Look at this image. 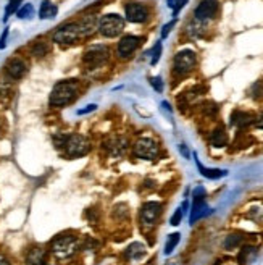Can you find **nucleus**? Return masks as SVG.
<instances>
[{"label": "nucleus", "mask_w": 263, "mask_h": 265, "mask_svg": "<svg viewBox=\"0 0 263 265\" xmlns=\"http://www.w3.org/2000/svg\"><path fill=\"white\" fill-rule=\"evenodd\" d=\"M79 92V84L75 79H66V81H60L53 86L52 94H50V106L53 107H63L68 106L76 99Z\"/></svg>", "instance_id": "f257e3e1"}, {"label": "nucleus", "mask_w": 263, "mask_h": 265, "mask_svg": "<svg viewBox=\"0 0 263 265\" xmlns=\"http://www.w3.org/2000/svg\"><path fill=\"white\" fill-rule=\"evenodd\" d=\"M195 65H197V55H195L194 51H189V49H184L176 53L175 61H173V68H175V75L178 76H186L187 73H191Z\"/></svg>", "instance_id": "f03ea898"}, {"label": "nucleus", "mask_w": 263, "mask_h": 265, "mask_svg": "<svg viewBox=\"0 0 263 265\" xmlns=\"http://www.w3.org/2000/svg\"><path fill=\"white\" fill-rule=\"evenodd\" d=\"M63 149L66 152V156L71 159L83 157L90 151V143L83 134H68V139H66Z\"/></svg>", "instance_id": "7ed1b4c3"}, {"label": "nucleus", "mask_w": 263, "mask_h": 265, "mask_svg": "<svg viewBox=\"0 0 263 265\" xmlns=\"http://www.w3.org/2000/svg\"><path fill=\"white\" fill-rule=\"evenodd\" d=\"M134 156L144 160H155L160 156V147L152 138H139L132 144Z\"/></svg>", "instance_id": "20e7f679"}, {"label": "nucleus", "mask_w": 263, "mask_h": 265, "mask_svg": "<svg viewBox=\"0 0 263 265\" xmlns=\"http://www.w3.org/2000/svg\"><path fill=\"white\" fill-rule=\"evenodd\" d=\"M125 28V20L116 13H108L103 15L99 21V31L105 38H115L118 36Z\"/></svg>", "instance_id": "39448f33"}, {"label": "nucleus", "mask_w": 263, "mask_h": 265, "mask_svg": "<svg viewBox=\"0 0 263 265\" xmlns=\"http://www.w3.org/2000/svg\"><path fill=\"white\" fill-rule=\"evenodd\" d=\"M50 251L53 252V256H57L58 259L70 257L73 252L76 251V238L70 235L57 236L50 244Z\"/></svg>", "instance_id": "423d86ee"}, {"label": "nucleus", "mask_w": 263, "mask_h": 265, "mask_svg": "<svg viewBox=\"0 0 263 265\" xmlns=\"http://www.w3.org/2000/svg\"><path fill=\"white\" fill-rule=\"evenodd\" d=\"M108 55H110V52H108L107 46H102V44L92 46L84 52L83 61L86 66H89V68H99V66H102L108 60Z\"/></svg>", "instance_id": "0eeeda50"}, {"label": "nucleus", "mask_w": 263, "mask_h": 265, "mask_svg": "<svg viewBox=\"0 0 263 265\" xmlns=\"http://www.w3.org/2000/svg\"><path fill=\"white\" fill-rule=\"evenodd\" d=\"M79 38H81V34H79L78 23H66L53 33V42L63 44V46L73 44V42L78 41Z\"/></svg>", "instance_id": "6e6552de"}, {"label": "nucleus", "mask_w": 263, "mask_h": 265, "mask_svg": "<svg viewBox=\"0 0 263 265\" xmlns=\"http://www.w3.org/2000/svg\"><path fill=\"white\" fill-rule=\"evenodd\" d=\"M160 213H162L160 202H155V201L145 202L142 209H140V221H142L144 226H154L158 217H160Z\"/></svg>", "instance_id": "1a4fd4ad"}, {"label": "nucleus", "mask_w": 263, "mask_h": 265, "mask_svg": "<svg viewBox=\"0 0 263 265\" xmlns=\"http://www.w3.org/2000/svg\"><path fill=\"white\" fill-rule=\"evenodd\" d=\"M219 10V2L218 0H202V2L197 5L194 15L197 21H207L215 18Z\"/></svg>", "instance_id": "9d476101"}, {"label": "nucleus", "mask_w": 263, "mask_h": 265, "mask_svg": "<svg viewBox=\"0 0 263 265\" xmlns=\"http://www.w3.org/2000/svg\"><path fill=\"white\" fill-rule=\"evenodd\" d=\"M125 11H126V20L131 23H144V21H147V18H149L147 7L137 2L126 3Z\"/></svg>", "instance_id": "9b49d317"}, {"label": "nucleus", "mask_w": 263, "mask_h": 265, "mask_svg": "<svg viewBox=\"0 0 263 265\" xmlns=\"http://www.w3.org/2000/svg\"><path fill=\"white\" fill-rule=\"evenodd\" d=\"M99 16L97 15H86L83 16L81 20L78 21V28H79V34H81V38H89V36H92L97 29H99Z\"/></svg>", "instance_id": "f8f14e48"}, {"label": "nucleus", "mask_w": 263, "mask_h": 265, "mask_svg": "<svg viewBox=\"0 0 263 265\" xmlns=\"http://www.w3.org/2000/svg\"><path fill=\"white\" fill-rule=\"evenodd\" d=\"M140 38H136V36H125L121 38L118 42V47H116V52H118L120 57H130V55L136 51L140 44Z\"/></svg>", "instance_id": "ddd939ff"}, {"label": "nucleus", "mask_w": 263, "mask_h": 265, "mask_svg": "<svg viewBox=\"0 0 263 265\" xmlns=\"http://www.w3.org/2000/svg\"><path fill=\"white\" fill-rule=\"evenodd\" d=\"M28 71V66L21 58H11L7 63V75L11 79H21Z\"/></svg>", "instance_id": "4468645a"}, {"label": "nucleus", "mask_w": 263, "mask_h": 265, "mask_svg": "<svg viewBox=\"0 0 263 265\" xmlns=\"http://www.w3.org/2000/svg\"><path fill=\"white\" fill-rule=\"evenodd\" d=\"M194 159H195V163H197V168L200 171V175L205 176V178H209V180H219V178H223V176L228 175V171H226V170L204 167V165L200 163V160L197 159V154H194Z\"/></svg>", "instance_id": "2eb2a0df"}, {"label": "nucleus", "mask_w": 263, "mask_h": 265, "mask_svg": "<svg viewBox=\"0 0 263 265\" xmlns=\"http://www.w3.org/2000/svg\"><path fill=\"white\" fill-rule=\"evenodd\" d=\"M209 206H207L205 199L202 201H192V209H191V218H189V221H191V225H194L195 221L200 220L202 217H205L207 213H209Z\"/></svg>", "instance_id": "dca6fc26"}, {"label": "nucleus", "mask_w": 263, "mask_h": 265, "mask_svg": "<svg viewBox=\"0 0 263 265\" xmlns=\"http://www.w3.org/2000/svg\"><path fill=\"white\" fill-rule=\"evenodd\" d=\"M254 120H255L254 115H250L247 112H241V110H236L231 115V123L237 128H247L250 125H254Z\"/></svg>", "instance_id": "f3484780"}, {"label": "nucleus", "mask_w": 263, "mask_h": 265, "mask_svg": "<svg viewBox=\"0 0 263 265\" xmlns=\"http://www.w3.org/2000/svg\"><path fill=\"white\" fill-rule=\"evenodd\" d=\"M209 141L213 147H224L228 144V133H226V129L223 126H218L210 133Z\"/></svg>", "instance_id": "a211bd4d"}, {"label": "nucleus", "mask_w": 263, "mask_h": 265, "mask_svg": "<svg viewBox=\"0 0 263 265\" xmlns=\"http://www.w3.org/2000/svg\"><path fill=\"white\" fill-rule=\"evenodd\" d=\"M44 257H45V251L42 248H31L28 251L26 261L29 265H42Z\"/></svg>", "instance_id": "6ab92c4d"}, {"label": "nucleus", "mask_w": 263, "mask_h": 265, "mask_svg": "<svg viewBox=\"0 0 263 265\" xmlns=\"http://www.w3.org/2000/svg\"><path fill=\"white\" fill-rule=\"evenodd\" d=\"M55 15H57V7H55L50 0H44V2L41 3V10H39L41 20H50Z\"/></svg>", "instance_id": "aec40b11"}, {"label": "nucleus", "mask_w": 263, "mask_h": 265, "mask_svg": "<svg viewBox=\"0 0 263 265\" xmlns=\"http://www.w3.org/2000/svg\"><path fill=\"white\" fill-rule=\"evenodd\" d=\"M181 241V235L179 233H171L167 238V243H165V256L173 254V251L176 249V246Z\"/></svg>", "instance_id": "412c9836"}, {"label": "nucleus", "mask_w": 263, "mask_h": 265, "mask_svg": "<svg viewBox=\"0 0 263 265\" xmlns=\"http://www.w3.org/2000/svg\"><path fill=\"white\" fill-rule=\"evenodd\" d=\"M126 254H128V257H130V259H140V257H144L145 246L140 244V243H134V244L130 246V248H128Z\"/></svg>", "instance_id": "4be33fe9"}, {"label": "nucleus", "mask_w": 263, "mask_h": 265, "mask_svg": "<svg viewBox=\"0 0 263 265\" xmlns=\"http://www.w3.org/2000/svg\"><path fill=\"white\" fill-rule=\"evenodd\" d=\"M257 254V249L252 248V246H244L241 249V254H239V262L241 264H250L254 261V257Z\"/></svg>", "instance_id": "5701e85b"}, {"label": "nucleus", "mask_w": 263, "mask_h": 265, "mask_svg": "<svg viewBox=\"0 0 263 265\" xmlns=\"http://www.w3.org/2000/svg\"><path fill=\"white\" fill-rule=\"evenodd\" d=\"M48 51H50V47H48V44L44 41H36L31 47V52H33V55H36V57H44V55H47Z\"/></svg>", "instance_id": "b1692460"}, {"label": "nucleus", "mask_w": 263, "mask_h": 265, "mask_svg": "<svg viewBox=\"0 0 263 265\" xmlns=\"http://www.w3.org/2000/svg\"><path fill=\"white\" fill-rule=\"evenodd\" d=\"M110 151L113 154H123L126 152V138H115L110 143Z\"/></svg>", "instance_id": "393cba45"}, {"label": "nucleus", "mask_w": 263, "mask_h": 265, "mask_svg": "<svg viewBox=\"0 0 263 265\" xmlns=\"http://www.w3.org/2000/svg\"><path fill=\"white\" fill-rule=\"evenodd\" d=\"M33 13H34V7H33L31 3H24L23 7H21V8H18V11H16L18 18H21V20H26V18H31Z\"/></svg>", "instance_id": "a878e982"}, {"label": "nucleus", "mask_w": 263, "mask_h": 265, "mask_svg": "<svg viewBox=\"0 0 263 265\" xmlns=\"http://www.w3.org/2000/svg\"><path fill=\"white\" fill-rule=\"evenodd\" d=\"M242 238L239 235H229L224 241V248L226 249H236L237 246H241Z\"/></svg>", "instance_id": "bb28decb"}, {"label": "nucleus", "mask_w": 263, "mask_h": 265, "mask_svg": "<svg viewBox=\"0 0 263 265\" xmlns=\"http://www.w3.org/2000/svg\"><path fill=\"white\" fill-rule=\"evenodd\" d=\"M187 3V0H168V7L173 8V15L176 16L179 13V10Z\"/></svg>", "instance_id": "cd10ccee"}, {"label": "nucleus", "mask_w": 263, "mask_h": 265, "mask_svg": "<svg viewBox=\"0 0 263 265\" xmlns=\"http://www.w3.org/2000/svg\"><path fill=\"white\" fill-rule=\"evenodd\" d=\"M182 217H184V212H182V207L179 209H176V212L171 215V218H170V225H173V226H178L181 223V220Z\"/></svg>", "instance_id": "c85d7f7f"}, {"label": "nucleus", "mask_w": 263, "mask_h": 265, "mask_svg": "<svg viewBox=\"0 0 263 265\" xmlns=\"http://www.w3.org/2000/svg\"><path fill=\"white\" fill-rule=\"evenodd\" d=\"M160 57H162V42H157L155 47H154V51H152V60H150V63H152V65H157L158 60H160Z\"/></svg>", "instance_id": "c756f323"}, {"label": "nucleus", "mask_w": 263, "mask_h": 265, "mask_svg": "<svg viewBox=\"0 0 263 265\" xmlns=\"http://www.w3.org/2000/svg\"><path fill=\"white\" fill-rule=\"evenodd\" d=\"M20 3H21V0H10V3H8V7H7V11H5V20L11 15V13H15V11H18V7H20Z\"/></svg>", "instance_id": "7c9ffc66"}, {"label": "nucleus", "mask_w": 263, "mask_h": 265, "mask_svg": "<svg viewBox=\"0 0 263 265\" xmlns=\"http://www.w3.org/2000/svg\"><path fill=\"white\" fill-rule=\"evenodd\" d=\"M205 196H207V191L204 186H197L194 189V193H192V201H202V199H205Z\"/></svg>", "instance_id": "2f4dec72"}, {"label": "nucleus", "mask_w": 263, "mask_h": 265, "mask_svg": "<svg viewBox=\"0 0 263 265\" xmlns=\"http://www.w3.org/2000/svg\"><path fill=\"white\" fill-rule=\"evenodd\" d=\"M150 84L154 86V89L157 92H163V81L160 76H155V78H150Z\"/></svg>", "instance_id": "473e14b6"}, {"label": "nucleus", "mask_w": 263, "mask_h": 265, "mask_svg": "<svg viewBox=\"0 0 263 265\" xmlns=\"http://www.w3.org/2000/svg\"><path fill=\"white\" fill-rule=\"evenodd\" d=\"M175 24H176V20H171L170 23H167V24H165V26H163V29H162V38H163V39L167 38V36L171 33V29L175 28Z\"/></svg>", "instance_id": "72a5a7b5"}, {"label": "nucleus", "mask_w": 263, "mask_h": 265, "mask_svg": "<svg viewBox=\"0 0 263 265\" xmlns=\"http://www.w3.org/2000/svg\"><path fill=\"white\" fill-rule=\"evenodd\" d=\"M254 125L255 128H259V129H263V110L255 116V120H254Z\"/></svg>", "instance_id": "f704fd0d"}, {"label": "nucleus", "mask_w": 263, "mask_h": 265, "mask_svg": "<svg viewBox=\"0 0 263 265\" xmlns=\"http://www.w3.org/2000/svg\"><path fill=\"white\" fill-rule=\"evenodd\" d=\"M7 38H8V29H5L2 38H0V49H5V46H7Z\"/></svg>", "instance_id": "c9c22d12"}, {"label": "nucleus", "mask_w": 263, "mask_h": 265, "mask_svg": "<svg viewBox=\"0 0 263 265\" xmlns=\"http://www.w3.org/2000/svg\"><path fill=\"white\" fill-rule=\"evenodd\" d=\"M95 104H90V106H88V107H86V108H81V110H79V115H84V113H89V112H94V110H95Z\"/></svg>", "instance_id": "e433bc0d"}, {"label": "nucleus", "mask_w": 263, "mask_h": 265, "mask_svg": "<svg viewBox=\"0 0 263 265\" xmlns=\"http://www.w3.org/2000/svg\"><path fill=\"white\" fill-rule=\"evenodd\" d=\"M179 152H181L182 156H184L186 159H189V157H191V152L187 151V147H186L184 144H179Z\"/></svg>", "instance_id": "4c0bfd02"}, {"label": "nucleus", "mask_w": 263, "mask_h": 265, "mask_svg": "<svg viewBox=\"0 0 263 265\" xmlns=\"http://www.w3.org/2000/svg\"><path fill=\"white\" fill-rule=\"evenodd\" d=\"M0 265H10V262L3 256H0Z\"/></svg>", "instance_id": "58836bf2"}]
</instances>
